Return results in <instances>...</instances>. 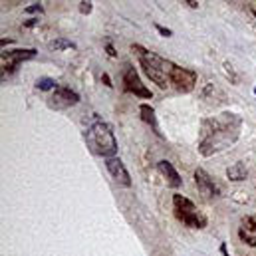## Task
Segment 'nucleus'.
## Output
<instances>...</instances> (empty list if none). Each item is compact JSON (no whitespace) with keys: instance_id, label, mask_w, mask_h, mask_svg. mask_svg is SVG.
Returning a JSON list of instances; mask_svg holds the SVG:
<instances>
[{"instance_id":"nucleus-1","label":"nucleus","mask_w":256,"mask_h":256,"mask_svg":"<svg viewBox=\"0 0 256 256\" xmlns=\"http://www.w3.org/2000/svg\"><path fill=\"white\" fill-rule=\"evenodd\" d=\"M240 126H242V120L236 114H220V118L204 120L200 124L198 153L202 157H210L224 151L238 139Z\"/></svg>"},{"instance_id":"nucleus-2","label":"nucleus","mask_w":256,"mask_h":256,"mask_svg":"<svg viewBox=\"0 0 256 256\" xmlns=\"http://www.w3.org/2000/svg\"><path fill=\"white\" fill-rule=\"evenodd\" d=\"M133 50L137 52V58H139V64L143 68V72L147 74V78L153 82V84H157L159 88H169V74H171V70H173V62H169V60H163L161 56H157V54H153V52H147L145 48H141L139 44H133Z\"/></svg>"},{"instance_id":"nucleus-3","label":"nucleus","mask_w":256,"mask_h":256,"mask_svg":"<svg viewBox=\"0 0 256 256\" xmlns=\"http://www.w3.org/2000/svg\"><path fill=\"white\" fill-rule=\"evenodd\" d=\"M86 137H88V143H90L94 153H98V155H102L106 159L116 157V153H118V139H116L114 131H112V128L108 124L96 122L92 128L88 129Z\"/></svg>"},{"instance_id":"nucleus-4","label":"nucleus","mask_w":256,"mask_h":256,"mask_svg":"<svg viewBox=\"0 0 256 256\" xmlns=\"http://www.w3.org/2000/svg\"><path fill=\"white\" fill-rule=\"evenodd\" d=\"M173 208H175L177 220H181L185 226H189V228H204L206 226V218L200 214V210L187 196L173 194Z\"/></svg>"},{"instance_id":"nucleus-5","label":"nucleus","mask_w":256,"mask_h":256,"mask_svg":"<svg viewBox=\"0 0 256 256\" xmlns=\"http://www.w3.org/2000/svg\"><path fill=\"white\" fill-rule=\"evenodd\" d=\"M169 82L175 86V90L187 94V92H192L196 86V74L192 70H187V68L173 66V70L169 74Z\"/></svg>"},{"instance_id":"nucleus-6","label":"nucleus","mask_w":256,"mask_h":256,"mask_svg":"<svg viewBox=\"0 0 256 256\" xmlns=\"http://www.w3.org/2000/svg\"><path fill=\"white\" fill-rule=\"evenodd\" d=\"M124 88H126V92L133 94V96H139L143 100H151V92L143 86V82L139 80L135 68H131V66H128L126 72H124Z\"/></svg>"},{"instance_id":"nucleus-7","label":"nucleus","mask_w":256,"mask_h":256,"mask_svg":"<svg viewBox=\"0 0 256 256\" xmlns=\"http://www.w3.org/2000/svg\"><path fill=\"white\" fill-rule=\"evenodd\" d=\"M194 183H196L198 192H200L206 200H210V198H218V196H220V189H218V187H216V183L208 177V173H206V171L196 169V171H194Z\"/></svg>"},{"instance_id":"nucleus-8","label":"nucleus","mask_w":256,"mask_h":256,"mask_svg":"<svg viewBox=\"0 0 256 256\" xmlns=\"http://www.w3.org/2000/svg\"><path fill=\"white\" fill-rule=\"evenodd\" d=\"M76 104H80V96L74 90H70V88H58V90H54V96L48 102V106L52 110H66V108L76 106Z\"/></svg>"},{"instance_id":"nucleus-9","label":"nucleus","mask_w":256,"mask_h":256,"mask_svg":"<svg viewBox=\"0 0 256 256\" xmlns=\"http://www.w3.org/2000/svg\"><path fill=\"white\" fill-rule=\"evenodd\" d=\"M38 52L32 50V48H26V50H12V52H2V70L4 72H14L16 66L20 62H26V60H32Z\"/></svg>"},{"instance_id":"nucleus-10","label":"nucleus","mask_w":256,"mask_h":256,"mask_svg":"<svg viewBox=\"0 0 256 256\" xmlns=\"http://www.w3.org/2000/svg\"><path fill=\"white\" fill-rule=\"evenodd\" d=\"M106 167L110 171V175L114 177V181L122 187H131V177H129L126 165L122 163V159L118 157H112V159H106Z\"/></svg>"},{"instance_id":"nucleus-11","label":"nucleus","mask_w":256,"mask_h":256,"mask_svg":"<svg viewBox=\"0 0 256 256\" xmlns=\"http://www.w3.org/2000/svg\"><path fill=\"white\" fill-rule=\"evenodd\" d=\"M238 236H240V240L246 242L248 246H256V216H246V218L240 222Z\"/></svg>"},{"instance_id":"nucleus-12","label":"nucleus","mask_w":256,"mask_h":256,"mask_svg":"<svg viewBox=\"0 0 256 256\" xmlns=\"http://www.w3.org/2000/svg\"><path fill=\"white\" fill-rule=\"evenodd\" d=\"M157 167H159V171H161V175L165 177V181H167V185H169V187L179 189V187L183 185L181 175L177 173V169H175L169 161H159V163H157Z\"/></svg>"},{"instance_id":"nucleus-13","label":"nucleus","mask_w":256,"mask_h":256,"mask_svg":"<svg viewBox=\"0 0 256 256\" xmlns=\"http://www.w3.org/2000/svg\"><path fill=\"white\" fill-rule=\"evenodd\" d=\"M226 177H228V181H234V183H238V181H244L246 177H248V169L244 167V163H234V165H230L228 169H226Z\"/></svg>"},{"instance_id":"nucleus-14","label":"nucleus","mask_w":256,"mask_h":256,"mask_svg":"<svg viewBox=\"0 0 256 256\" xmlns=\"http://www.w3.org/2000/svg\"><path fill=\"white\" fill-rule=\"evenodd\" d=\"M139 114H141V120L147 124V126H151V129L159 135V129H157V118H155V110L149 106V104H141L139 106Z\"/></svg>"},{"instance_id":"nucleus-15","label":"nucleus","mask_w":256,"mask_h":256,"mask_svg":"<svg viewBox=\"0 0 256 256\" xmlns=\"http://www.w3.org/2000/svg\"><path fill=\"white\" fill-rule=\"evenodd\" d=\"M222 72H224V76L228 78V82H230V84H234V86H236V84L240 82L238 74L234 72V68H232V64H230V62H224V64H222Z\"/></svg>"},{"instance_id":"nucleus-16","label":"nucleus","mask_w":256,"mask_h":256,"mask_svg":"<svg viewBox=\"0 0 256 256\" xmlns=\"http://www.w3.org/2000/svg\"><path fill=\"white\" fill-rule=\"evenodd\" d=\"M50 48L52 50H68V48H76V44L72 40H66V38H56L50 42Z\"/></svg>"},{"instance_id":"nucleus-17","label":"nucleus","mask_w":256,"mask_h":256,"mask_svg":"<svg viewBox=\"0 0 256 256\" xmlns=\"http://www.w3.org/2000/svg\"><path fill=\"white\" fill-rule=\"evenodd\" d=\"M36 88H38V90H42V92L58 90V86H56V82H54L52 78H40V80L36 82Z\"/></svg>"},{"instance_id":"nucleus-18","label":"nucleus","mask_w":256,"mask_h":256,"mask_svg":"<svg viewBox=\"0 0 256 256\" xmlns=\"http://www.w3.org/2000/svg\"><path fill=\"white\" fill-rule=\"evenodd\" d=\"M42 12H44V8L40 4H32V6L24 8V14H42Z\"/></svg>"},{"instance_id":"nucleus-19","label":"nucleus","mask_w":256,"mask_h":256,"mask_svg":"<svg viewBox=\"0 0 256 256\" xmlns=\"http://www.w3.org/2000/svg\"><path fill=\"white\" fill-rule=\"evenodd\" d=\"M92 4H94V2H90V0H88V2H80V12H82V14H90L92 8H94Z\"/></svg>"},{"instance_id":"nucleus-20","label":"nucleus","mask_w":256,"mask_h":256,"mask_svg":"<svg viewBox=\"0 0 256 256\" xmlns=\"http://www.w3.org/2000/svg\"><path fill=\"white\" fill-rule=\"evenodd\" d=\"M155 28H157V32H159L161 36H171V34H173V32L169 30V28H163V26H159V24H157Z\"/></svg>"},{"instance_id":"nucleus-21","label":"nucleus","mask_w":256,"mask_h":256,"mask_svg":"<svg viewBox=\"0 0 256 256\" xmlns=\"http://www.w3.org/2000/svg\"><path fill=\"white\" fill-rule=\"evenodd\" d=\"M106 50H108V54H110L112 58H116V56H118V52H116V48H114L112 44H108V46H106Z\"/></svg>"},{"instance_id":"nucleus-22","label":"nucleus","mask_w":256,"mask_h":256,"mask_svg":"<svg viewBox=\"0 0 256 256\" xmlns=\"http://www.w3.org/2000/svg\"><path fill=\"white\" fill-rule=\"evenodd\" d=\"M36 24H38V18H30V20L26 22V26H28V28H32V26H36Z\"/></svg>"},{"instance_id":"nucleus-23","label":"nucleus","mask_w":256,"mask_h":256,"mask_svg":"<svg viewBox=\"0 0 256 256\" xmlns=\"http://www.w3.org/2000/svg\"><path fill=\"white\" fill-rule=\"evenodd\" d=\"M104 82H106V86H108V88H112V86H114V84H112V80H110V76H108V74H104Z\"/></svg>"},{"instance_id":"nucleus-24","label":"nucleus","mask_w":256,"mask_h":256,"mask_svg":"<svg viewBox=\"0 0 256 256\" xmlns=\"http://www.w3.org/2000/svg\"><path fill=\"white\" fill-rule=\"evenodd\" d=\"M187 4H189L191 8H198V2H194V0H187Z\"/></svg>"},{"instance_id":"nucleus-25","label":"nucleus","mask_w":256,"mask_h":256,"mask_svg":"<svg viewBox=\"0 0 256 256\" xmlns=\"http://www.w3.org/2000/svg\"><path fill=\"white\" fill-rule=\"evenodd\" d=\"M254 14H256V8H254Z\"/></svg>"}]
</instances>
